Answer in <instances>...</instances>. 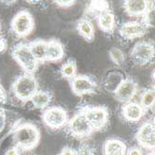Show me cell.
<instances>
[{
    "instance_id": "obj_1",
    "label": "cell",
    "mask_w": 155,
    "mask_h": 155,
    "mask_svg": "<svg viewBox=\"0 0 155 155\" xmlns=\"http://www.w3.org/2000/svg\"><path fill=\"white\" fill-rule=\"evenodd\" d=\"M14 142L20 148L32 150L37 146L40 140V132L35 125L32 124H23L14 132Z\"/></svg>"
},
{
    "instance_id": "obj_2",
    "label": "cell",
    "mask_w": 155,
    "mask_h": 155,
    "mask_svg": "<svg viewBox=\"0 0 155 155\" xmlns=\"http://www.w3.org/2000/svg\"><path fill=\"white\" fill-rule=\"evenodd\" d=\"M12 89L17 98L22 102H27L38 91V83L33 74H24L14 82Z\"/></svg>"
},
{
    "instance_id": "obj_3",
    "label": "cell",
    "mask_w": 155,
    "mask_h": 155,
    "mask_svg": "<svg viewBox=\"0 0 155 155\" xmlns=\"http://www.w3.org/2000/svg\"><path fill=\"white\" fill-rule=\"evenodd\" d=\"M12 57L26 72V74H33L37 70L39 62L34 57L29 45L20 43L15 46L12 50Z\"/></svg>"
},
{
    "instance_id": "obj_4",
    "label": "cell",
    "mask_w": 155,
    "mask_h": 155,
    "mask_svg": "<svg viewBox=\"0 0 155 155\" xmlns=\"http://www.w3.org/2000/svg\"><path fill=\"white\" fill-rule=\"evenodd\" d=\"M79 111L86 116L94 131L101 130L109 122V110L105 106H84Z\"/></svg>"
},
{
    "instance_id": "obj_5",
    "label": "cell",
    "mask_w": 155,
    "mask_h": 155,
    "mask_svg": "<svg viewBox=\"0 0 155 155\" xmlns=\"http://www.w3.org/2000/svg\"><path fill=\"white\" fill-rule=\"evenodd\" d=\"M154 53V45L151 42L139 41L134 46L130 53V59L134 64L137 66H144L153 61Z\"/></svg>"
},
{
    "instance_id": "obj_6",
    "label": "cell",
    "mask_w": 155,
    "mask_h": 155,
    "mask_svg": "<svg viewBox=\"0 0 155 155\" xmlns=\"http://www.w3.org/2000/svg\"><path fill=\"white\" fill-rule=\"evenodd\" d=\"M67 130L70 135L76 138L87 137L94 132L89 122L81 111L75 114L74 117L68 122Z\"/></svg>"
},
{
    "instance_id": "obj_7",
    "label": "cell",
    "mask_w": 155,
    "mask_h": 155,
    "mask_svg": "<svg viewBox=\"0 0 155 155\" xmlns=\"http://www.w3.org/2000/svg\"><path fill=\"white\" fill-rule=\"evenodd\" d=\"M35 28V21L32 14L27 10H21L13 18L11 30L18 37L29 35Z\"/></svg>"
},
{
    "instance_id": "obj_8",
    "label": "cell",
    "mask_w": 155,
    "mask_h": 155,
    "mask_svg": "<svg viewBox=\"0 0 155 155\" xmlns=\"http://www.w3.org/2000/svg\"><path fill=\"white\" fill-rule=\"evenodd\" d=\"M42 118L45 124L51 129H60L68 123L67 111L59 106L49 107L47 109Z\"/></svg>"
},
{
    "instance_id": "obj_9",
    "label": "cell",
    "mask_w": 155,
    "mask_h": 155,
    "mask_svg": "<svg viewBox=\"0 0 155 155\" xmlns=\"http://www.w3.org/2000/svg\"><path fill=\"white\" fill-rule=\"evenodd\" d=\"M70 84L73 92L78 97L96 93L97 89L96 80L89 75H76L70 80Z\"/></svg>"
},
{
    "instance_id": "obj_10",
    "label": "cell",
    "mask_w": 155,
    "mask_h": 155,
    "mask_svg": "<svg viewBox=\"0 0 155 155\" xmlns=\"http://www.w3.org/2000/svg\"><path fill=\"white\" fill-rule=\"evenodd\" d=\"M150 26L142 19L139 21H128L120 25L119 33L125 39H134L145 35Z\"/></svg>"
},
{
    "instance_id": "obj_11",
    "label": "cell",
    "mask_w": 155,
    "mask_h": 155,
    "mask_svg": "<svg viewBox=\"0 0 155 155\" xmlns=\"http://www.w3.org/2000/svg\"><path fill=\"white\" fill-rule=\"evenodd\" d=\"M125 12L131 17H142L148 15V13L153 10L154 3L145 0H127L123 3Z\"/></svg>"
},
{
    "instance_id": "obj_12",
    "label": "cell",
    "mask_w": 155,
    "mask_h": 155,
    "mask_svg": "<svg viewBox=\"0 0 155 155\" xmlns=\"http://www.w3.org/2000/svg\"><path fill=\"white\" fill-rule=\"evenodd\" d=\"M138 91V86L137 82L132 78H124L121 83L116 91L114 92L116 100L120 102L127 103L130 102L136 97Z\"/></svg>"
},
{
    "instance_id": "obj_13",
    "label": "cell",
    "mask_w": 155,
    "mask_h": 155,
    "mask_svg": "<svg viewBox=\"0 0 155 155\" xmlns=\"http://www.w3.org/2000/svg\"><path fill=\"white\" fill-rule=\"evenodd\" d=\"M155 129L153 122H146L139 127L136 134V139L139 145L152 150L155 145Z\"/></svg>"
},
{
    "instance_id": "obj_14",
    "label": "cell",
    "mask_w": 155,
    "mask_h": 155,
    "mask_svg": "<svg viewBox=\"0 0 155 155\" xmlns=\"http://www.w3.org/2000/svg\"><path fill=\"white\" fill-rule=\"evenodd\" d=\"M145 114L146 112L140 104L134 101L125 103V105H124L122 108V114L124 119L129 123H137L140 121Z\"/></svg>"
},
{
    "instance_id": "obj_15",
    "label": "cell",
    "mask_w": 155,
    "mask_h": 155,
    "mask_svg": "<svg viewBox=\"0 0 155 155\" xmlns=\"http://www.w3.org/2000/svg\"><path fill=\"white\" fill-rule=\"evenodd\" d=\"M65 51L62 43L58 39H51L48 42L47 47V61H59L64 58Z\"/></svg>"
},
{
    "instance_id": "obj_16",
    "label": "cell",
    "mask_w": 155,
    "mask_h": 155,
    "mask_svg": "<svg viewBox=\"0 0 155 155\" xmlns=\"http://www.w3.org/2000/svg\"><path fill=\"white\" fill-rule=\"evenodd\" d=\"M97 21L98 27H100L104 33L111 34L114 31L115 16H114V12H112L110 8L102 11L101 14H98L97 16Z\"/></svg>"
},
{
    "instance_id": "obj_17",
    "label": "cell",
    "mask_w": 155,
    "mask_h": 155,
    "mask_svg": "<svg viewBox=\"0 0 155 155\" xmlns=\"http://www.w3.org/2000/svg\"><path fill=\"white\" fill-rule=\"evenodd\" d=\"M124 74L120 71H114L109 72L103 78V87L108 92L114 93L121 83L124 80Z\"/></svg>"
},
{
    "instance_id": "obj_18",
    "label": "cell",
    "mask_w": 155,
    "mask_h": 155,
    "mask_svg": "<svg viewBox=\"0 0 155 155\" xmlns=\"http://www.w3.org/2000/svg\"><path fill=\"white\" fill-rule=\"evenodd\" d=\"M126 151L125 143L117 138L107 139L103 146L104 155H126Z\"/></svg>"
},
{
    "instance_id": "obj_19",
    "label": "cell",
    "mask_w": 155,
    "mask_h": 155,
    "mask_svg": "<svg viewBox=\"0 0 155 155\" xmlns=\"http://www.w3.org/2000/svg\"><path fill=\"white\" fill-rule=\"evenodd\" d=\"M47 47L48 42L42 39L33 41L29 44V48L34 55V57L39 63H43L47 61Z\"/></svg>"
},
{
    "instance_id": "obj_20",
    "label": "cell",
    "mask_w": 155,
    "mask_h": 155,
    "mask_svg": "<svg viewBox=\"0 0 155 155\" xmlns=\"http://www.w3.org/2000/svg\"><path fill=\"white\" fill-rule=\"evenodd\" d=\"M77 31L81 36L87 42H91L95 36V29L90 20L87 18H82L77 22Z\"/></svg>"
},
{
    "instance_id": "obj_21",
    "label": "cell",
    "mask_w": 155,
    "mask_h": 155,
    "mask_svg": "<svg viewBox=\"0 0 155 155\" xmlns=\"http://www.w3.org/2000/svg\"><path fill=\"white\" fill-rule=\"evenodd\" d=\"M52 101V94L46 90H38L31 98L34 106L37 109L43 110L47 108Z\"/></svg>"
},
{
    "instance_id": "obj_22",
    "label": "cell",
    "mask_w": 155,
    "mask_h": 155,
    "mask_svg": "<svg viewBox=\"0 0 155 155\" xmlns=\"http://www.w3.org/2000/svg\"><path fill=\"white\" fill-rule=\"evenodd\" d=\"M155 101V93L153 89H146L142 92L140 96V106H141L146 112L150 109H151L154 105Z\"/></svg>"
},
{
    "instance_id": "obj_23",
    "label": "cell",
    "mask_w": 155,
    "mask_h": 155,
    "mask_svg": "<svg viewBox=\"0 0 155 155\" xmlns=\"http://www.w3.org/2000/svg\"><path fill=\"white\" fill-rule=\"evenodd\" d=\"M76 62L74 60H69L67 62H65L61 68V74L62 77L71 80L74 76H76Z\"/></svg>"
},
{
    "instance_id": "obj_24",
    "label": "cell",
    "mask_w": 155,
    "mask_h": 155,
    "mask_svg": "<svg viewBox=\"0 0 155 155\" xmlns=\"http://www.w3.org/2000/svg\"><path fill=\"white\" fill-rule=\"evenodd\" d=\"M109 8L110 5L107 1H91L87 8V13L97 16L102 11L109 9Z\"/></svg>"
},
{
    "instance_id": "obj_25",
    "label": "cell",
    "mask_w": 155,
    "mask_h": 155,
    "mask_svg": "<svg viewBox=\"0 0 155 155\" xmlns=\"http://www.w3.org/2000/svg\"><path fill=\"white\" fill-rule=\"evenodd\" d=\"M109 56L110 60L116 65H122L124 62L125 57L124 53L118 48H111L109 51Z\"/></svg>"
},
{
    "instance_id": "obj_26",
    "label": "cell",
    "mask_w": 155,
    "mask_h": 155,
    "mask_svg": "<svg viewBox=\"0 0 155 155\" xmlns=\"http://www.w3.org/2000/svg\"><path fill=\"white\" fill-rule=\"evenodd\" d=\"M75 155H94L93 149L88 144H82L78 147Z\"/></svg>"
},
{
    "instance_id": "obj_27",
    "label": "cell",
    "mask_w": 155,
    "mask_h": 155,
    "mask_svg": "<svg viewBox=\"0 0 155 155\" xmlns=\"http://www.w3.org/2000/svg\"><path fill=\"white\" fill-rule=\"evenodd\" d=\"M58 6L61 7V8H69L73 5H74L76 3V1H71V0H65V1H61V0H58V1H54Z\"/></svg>"
},
{
    "instance_id": "obj_28",
    "label": "cell",
    "mask_w": 155,
    "mask_h": 155,
    "mask_svg": "<svg viewBox=\"0 0 155 155\" xmlns=\"http://www.w3.org/2000/svg\"><path fill=\"white\" fill-rule=\"evenodd\" d=\"M126 155H143L142 150L137 147H133L126 151Z\"/></svg>"
},
{
    "instance_id": "obj_29",
    "label": "cell",
    "mask_w": 155,
    "mask_h": 155,
    "mask_svg": "<svg viewBox=\"0 0 155 155\" xmlns=\"http://www.w3.org/2000/svg\"><path fill=\"white\" fill-rule=\"evenodd\" d=\"M6 124V115L3 110H0V132L5 128Z\"/></svg>"
},
{
    "instance_id": "obj_30",
    "label": "cell",
    "mask_w": 155,
    "mask_h": 155,
    "mask_svg": "<svg viewBox=\"0 0 155 155\" xmlns=\"http://www.w3.org/2000/svg\"><path fill=\"white\" fill-rule=\"evenodd\" d=\"M60 155H75V152L74 151L73 149L69 148V147H65V148L62 149Z\"/></svg>"
},
{
    "instance_id": "obj_31",
    "label": "cell",
    "mask_w": 155,
    "mask_h": 155,
    "mask_svg": "<svg viewBox=\"0 0 155 155\" xmlns=\"http://www.w3.org/2000/svg\"><path fill=\"white\" fill-rule=\"evenodd\" d=\"M7 47H8V42L6 39L1 38L0 39V53H3L7 50Z\"/></svg>"
},
{
    "instance_id": "obj_32",
    "label": "cell",
    "mask_w": 155,
    "mask_h": 155,
    "mask_svg": "<svg viewBox=\"0 0 155 155\" xmlns=\"http://www.w3.org/2000/svg\"><path fill=\"white\" fill-rule=\"evenodd\" d=\"M6 155H19V151L17 148H11L7 150Z\"/></svg>"
},
{
    "instance_id": "obj_33",
    "label": "cell",
    "mask_w": 155,
    "mask_h": 155,
    "mask_svg": "<svg viewBox=\"0 0 155 155\" xmlns=\"http://www.w3.org/2000/svg\"><path fill=\"white\" fill-rule=\"evenodd\" d=\"M147 155H154V151L153 150H151L149 154H147Z\"/></svg>"
}]
</instances>
